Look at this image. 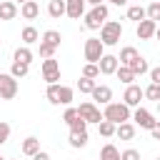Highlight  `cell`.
I'll list each match as a JSON object with an SVG mask.
<instances>
[{"label":"cell","instance_id":"bcb514c9","mask_svg":"<svg viewBox=\"0 0 160 160\" xmlns=\"http://www.w3.org/2000/svg\"><path fill=\"white\" fill-rule=\"evenodd\" d=\"M18 2H20V5H22V2H28V0H15V5H18Z\"/></svg>","mask_w":160,"mask_h":160},{"label":"cell","instance_id":"ffe728a7","mask_svg":"<svg viewBox=\"0 0 160 160\" xmlns=\"http://www.w3.org/2000/svg\"><path fill=\"white\" fill-rule=\"evenodd\" d=\"M128 68L135 72V78H138V75H145V72H150V65H148V60H145L142 55H138V58H135V60H132Z\"/></svg>","mask_w":160,"mask_h":160},{"label":"cell","instance_id":"f907efd6","mask_svg":"<svg viewBox=\"0 0 160 160\" xmlns=\"http://www.w3.org/2000/svg\"><path fill=\"white\" fill-rule=\"evenodd\" d=\"M0 42H2V40H0Z\"/></svg>","mask_w":160,"mask_h":160},{"label":"cell","instance_id":"277c9868","mask_svg":"<svg viewBox=\"0 0 160 160\" xmlns=\"http://www.w3.org/2000/svg\"><path fill=\"white\" fill-rule=\"evenodd\" d=\"M82 52H85V60H88V62H95V65H98L100 58L105 55V45L100 42V38H88Z\"/></svg>","mask_w":160,"mask_h":160},{"label":"cell","instance_id":"8992f818","mask_svg":"<svg viewBox=\"0 0 160 160\" xmlns=\"http://www.w3.org/2000/svg\"><path fill=\"white\" fill-rule=\"evenodd\" d=\"M78 115H80V118H82L88 125H90V122H95V125H98V122L102 120V112H100V108H98L95 102H80Z\"/></svg>","mask_w":160,"mask_h":160},{"label":"cell","instance_id":"7a4b0ae2","mask_svg":"<svg viewBox=\"0 0 160 160\" xmlns=\"http://www.w3.org/2000/svg\"><path fill=\"white\" fill-rule=\"evenodd\" d=\"M120 38H122V25H120L118 20H108V22L100 28V42H102L105 48L118 45Z\"/></svg>","mask_w":160,"mask_h":160},{"label":"cell","instance_id":"5b68a950","mask_svg":"<svg viewBox=\"0 0 160 160\" xmlns=\"http://www.w3.org/2000/svg\"><path fill=\"white\" fill-rule=\"evenodd\" d=\"M18 95V80L10 72H0V98L2 100H12Z\"/></svg>","mask_w":160,"mask_h":160},{"label":"cell","instance_id":"836d02e7","mask_svg":"<svg viewBox=\"0 0 160 160\" xmlns=\"http://www.w3.org/2000/svg\"><path fill=\"white\" fill-rule=\"evenodd\" d=\"M142 92H145V98H148V100H155V102H160V85L150 82V85H148Z\"/></svg>","mask_w":160,"mask_h":160},{"label":"cell","instance_id":"83f0119b","mask_svg":"<svg viewBox=\"0 0 160 160\" xmlns=\"http://www.w3.org/2000/svg\"><path fill=\"white\" fill-rule=\"evenodd\" d=\"M128 20L142 22V20H145V8H142V5H130V8H128Z\"/></svg>","mask_w":160,"mask_h":160},{"label":"cell","instance_id":"1f68e13d","mask_svg":"<svg viewBox=\"0 0 160 160\" xmlns=\"http://www.w3.org/2000/svg\"><path fill=\"white\" fill-rule=\"evenodd\" d=\"M82 78H90V80L100 78V68H98L95 62H85V68H82Z\"/></svg>","mask_w":160,"mask_h":160},{"label":"cell","instance_id":"d6a6232c","mask_svg":"<svg viewBox=\"0 0 160 160\" xmlns=\"http://www.w3.org/2000/svg\"><path fill=\"white\" fill-rule=\"evenodd\" d=\"M95 85H98V82L90 80V78H80V80H78V90H80V92H88V95L95 90Z\"/></svg>","mask_w":160,"mask_h":160},{"label":"cell","instance_id":"f6af8a7d","mask_svg":"<svg viewBox=\"0 0 160 160\" xmlns=\"http://www.w3.org/2000/svg\"><path fill=\"white\" fill-rule=\"evenodd\" d=\"M155 38H158V40H160V25H158V30H155Z\"/></svg>","mask_w":160,"mask_h":160},{"label":"cell","instance_id":"f546056e","mask_svg":"<svg viewBox=\"0 0 160 160\" xmlns=\"http://www.w3.org/2000/svg\"><path fill=\"white\" fill-rule=\"evenodd\" d=\"M115 128H118V125H112L110 120H100V122H98V132H100L102 138H112V135H115Z\"/></svg>","mask_w":160,"mask_h":160},{"label":"cell","instance_id":"7402d4cb","mask_svg":"<svg viewBox=\"0 0 160 160\" xmlns=\"http://www.w3.org/2000/svg\"><path fill=\"white\" fill-rule=\"evenodd\" d=\"M115 135H118L120 140H132V138H135V125H132V122H120V125L115 128Z\"/></svg>","mask_w":160,"mask_h":160},{"label":"cell","instance_id":"4dcf8cb0","mask_svg":"<svg viewBox=\"0 0 160 160\" xmlns=\"http://www.w3.org/2000/svg\"><path fill=\"white\" fill-rule=\"evenodd\" d=\"M145 18L152 20V22H160V2H150L145 8Z\"/></svg>","mask_w":160,"mask_h":160},{"label":"cell","instance_id":"52a82bcc","mask_svg":"<svg viewBox=\"0 0 160 160\" xmlns=\"http://www.w3.org/2000/svg\"><path fill=\"white\" fill-rule=\"evenodd\" d=\"M42 80H45L48 85H55V82L60 80V62H58V60H52V58L42 60Z\"/></svg>","mask_w":160,"mask_h":160},{"label":"cell","instance_id":"e575fe53","mask_svg":"<svg viewBox=\"0 0 160 160\" xmlns=\"http://www.w3.org/2000/svg\"><path fill=\"white\" fill-rule=\"evenodd\" d=\"M75 120H78V108H68V110H65V115H62V122L70 128Z\"/></svg>","mask_w":160,"mask_h":160},{"label":"cell","instance_id":"681fc988","mask_svg":"<svg viewBox=\"0 0 160 160\" xmlns=\"http://www.w3.org/2000/svg\"><path fill=\"white\" fill-rule=\"evenodd\" d=\"M0 160H5V158H2V155H0Z\"/></svg>","mask_w":160,"mask_h":160},{"label":"cell","instance_id":"6da1fadb","mask_svg":"<svg viewBox=\"0 0 160 160\" xmlns=\"http://www.w3.org/2000/svg\"><path fill=\"white\" fill-rule=\"evenodd\" d=\"M132 112L125 102H108L105 110H102V120H110L112 125H120V122H130Z\"/></svg>","mask_w":160,"mask_h":160},{"label":"cell","instance_id":"f35d334b","mask_svg":"<svg viewBox=\"0 0 160 160\" xmlns=\"http://www.w3.org/2000/svg\"><path fill=\"white\" fill-rule=\"evenodd\" d=\"M55 52H58L55 48H50V45H45V42H40V58H45V60H48V58H52Z\"/></svg>","mask_w":160,"mask_h":160},{"label":"cell","instance_id":"9a60e30c","mask_svg":"<svg viewBox=\"0 0 160 160\" xmlns=\"http://www.w3.org/2000/svg\"><path fill=\"white\" fill-rule=\"evenodd\" d=\"M40 42H45V45H50V48H60V42H62V35L58 32V30H45L42 32V38H40Z\"/></svg>","mask_w":160,"mask_h":160},{"label":"cell","instance_id":"3957f363","mask_svg":"<svg viewBox=\"0 0 160 160\" xmlns=\"http://www.w3.org/2000/svg\"><path fill=\"white\" fill-rule=\"evenodd\" d=\"M108 15H110V10H108L105 2L102 5H95L90 12H85V28L88 30H100L108 22Z\"/></svg>","mask_w":160,"mask_h":160},{"label":"cell","instance_id":"74e56055","mask_svg":"<svg viewBox=\"0 0 160 160\" xmlns=\"http://www.w3.org/2000/svg\"><path fill=\"white\" fill-rule=\"evenodd\" d=\"M8 138H10V125H8L5 120H0V145H5Z\"/></svg>","mask_w":160,"mask_h":160},{"label":"cell","instance_id":"ba28073f","mask_svg":"<svg viewBox=\"0 0 160 160\" xmlns=\"http://www.w3.org/2000/svg\"><path fill=\"white\" fill-rule=\"evenodd\" d=\"M145 98V92H142V88L140 85H128L125 88V92H122V102L128 105V108H140V100Z\"/></svg>","mask_w":160,"mask_h":160},{"label":"cell","instance_id":"603a6c76","mask_svg":"<svg viewBox=\"0 0 160 160\" xmlns=\"http://www.w3.org/2000/svg\"><path fill=\"white\" fill-rule=\"evenodd\" d=\"M22 152H25V155H30V158H32L35 152H40V140H38L35 135L25 138V140H22Z\"/></svg>","mask_w":160,"mask_h":160},{"label":"cell","instance_id":"c3c4849f","mask_svg":"<svg viewBox=\"0 0 160 160\" xmlns=\"http://www.w3.org/2000/svg\"><path fill=\"white\" fill-rule=\"evenodd\" d=\"M10 160H18V158H10Z\"/></svg>","mask_w":160,"mask_h":160},{"label":"cell","instance_id":"b9f144b4","mask_svg":"<svg viewBox=\"0 0 160 160\" xmlns=\"http://www.w3.org/2000/svg\"><path fill=\"white\" fill-rule=\"evenodd\" d=\"M32 160H50V155H48L45 150H40V152H35V155H32Z\"/></svg>","mask_w":160,"mask_h":160},{"label":"cell","instance_id":"2e32d148","mask_svg":"<svg viewBox=\"0 0 160 160\" xmlns=\"http://www.w3.org/2000/svg\"><path fill=\"white\" fill-rule=\"evenodd\" d=\"M18 15V5L12 0H2L0 2V20H12Z\"/></svg>","mask_w":160,"mask_h":160},{"label":"cell","instance_id":"e0dca14e","mask_svg":"<svg viewBox=\"0 0 160 160\" xmlns=\"http://www.w3.org/2000/svg\"><path fill=\"white\" fill-rule=\"evenodd\" d=\"M20 40H22V42L30 48L32 42H40V32H38L32 25H28V28H22V32H20Z\"/></svg>","mask_w":160,"mask_h":160},{"label":"cell","instance_id":"ac0fdd59","mask_svg":"<svg viewBox=\"0 0 160 160\" xmlns=\"http://www.w3.org/2000/svg\"><path fill=\"white\" fill-rule=\"evenodd\" d=\"M32 58H35V55H32V50H30L28 45H22V48H18V50H15L12 62H25V65H30V62H32Z\"/></svg>","mask_w":160,"mask_h":160},{"label":"cell","instance_id":"f1b7e54d","mask_svg":"<svg viewBox=\"0 0 160 160\" xmlns=\"http://www.w3.org/2000/svg\"><path fill=\"white\" fill-rule=\"evenodd\" d=\"M28 72H30V65H25V62H12V68H10V75H12L15 80L25 78Z\"/></svg>","mask_w":160,"mask_h":160},{"label":"cell","instance_id":"816d5d0a","mask_svg":"<svg viewBox=\"0 0 160 160\" xmlns=\"http://www.w3.org/2000/svg\"><path fill=\"white\" fill-rule=\"evenodd\" d=\"M0 2H2V0H0Z\"/></svg>","mask_w":160,"mask_h":160},{"label":"cell","instance_id":"44dd1931","mask_svg":"<svg viewBox=\"0 0 160 160\" xmlns=\"http://www.w3.org/2000/svg\"><path fill=\"white\" fill-rule=\"evenodd\" d=\"M75 98V90L68 85H58V105H70Z\"/></svg>","mask_w":160,"mask_h":160},{"label":"cell","instance_id":"8fae6325","mask_svg":"<svg viewBox=\"0 0 160 160\" xmlns=\"http://www.w3.org/2000/svg\"><path fill=\"white\" fill-rule=\"evenodd\" d=\"M85 0H65V15L72 20H80V15H85Z\"/></svg>","mask_w":160,"mask_h":160},{"label":"cell","instance_id":"9c48e42d","mask_svg":"<svg viewBox=\"0 0 160 160\" xmlns=\"http://www.w3.org/2000/svg\"><path fill=\"white\" fill-rule=\"evenodd\" d=\"M132 120H135V125H140L142 130H150L158 120L152 118V112L150 110H145V108H135V112H132Z\"/></svg>","mask_w":160,"mask_h":160},{"label":"cell","instance_id":"4316f807","mask_svg":"<svg viewBox=\"0 0 160 160\" xmlns=\"http://www.w3.org/2000/svg\"><path fill=\"white\" fill-rule=\"evenodd\" d=\"M68 142H70V148H85L88 145V130L85 132H70Z\"/></svg>","mask_w":160,"mask_h":160},{"label":"cell","instance_id":"d4e9b609","mask_svg":"<svg viewBox=\"0 0 160 160\" xmlns=\"http://www.w3.org/2000/svg\"><path fill=\"white\" fill-rule=\"evenodd\" d=\"M115 75H118V80L125 82V85H132V82H135V72H132L130 68H125V65H120V68L115 70Z\"/></svg>","mask_w":160,"mask_h":160},{"label":"cell","instance_id":"7bdbcfd3","mask_svg":"<svg viewBox=\"0 0 160 160\" xmlns=\"http://www.w3.org/2000/svg\"><path fill=\"white\" fill-rule=\"evenodd\" d=\"M108 2H112V5H118V8H122V5H128V0H108Z\"/></svg>","mask_w":160,"mask_h":160},{"label":"cell","instance_id":"60d3db41","mask_svg":"<svg viewBox=\"0 0 160 160\" xmlns=\"http://www.w3.org/2000/svg\"><path fill=\"white\" fill-rule=\"evenodd\" d=\"M150 135H152L155 140H160V122H155V125L150 128Z\"/></svg>","mask_w":160,"mask_h":160},{"label":"cell","instance_id":"7c38bea8","mask_svg":"<svg viewBox=\"0 0 160 160\" xmlns=\"http://www.w3.org/2000/svg\"><path fill=\"white\" fill-rule=\"evenodd\" d=\"M155 30H158V22H152V20H142V22H138V30H135V35L140 38V40H150V38H155Z\"/></svg>","mask_w":160,"mask_h":160},{"label":"cell","instance_id":"484cf974","mask_svg":"<svg viewBox=\"0 0 160 160\" xmlns=\"http://www.w3.org/2000/svg\"><path fill=\"white\" fill-rule=\"evenodd\" d=\"M100 160H120V150H118L112 142H108V145H102V150H100Z\"/></svg>","mask_w":160,"mask_h":160},{"label":"cell","instance_id":"d590c367","mask_svg":"<svg viewBox=\"0 0 160 160\" xmlns=\"http://www.w3.org/2000/svg\"><path fill=\"white\" fill-rule=\"evenodd\" d=\"M85 130H88V122H85V120L78 115V120L70 125V132H85Z\"/></svg>","mask_w":160,"mask_h":160},{"label":"cell","instance_id":"4fadbf2b","mask_svg":"<svg viewBox=\"0 0 160 160\" xmlns=\"http://www.w3.org/2000/svg\"><path fill=\"white\" fill-rule=\"evenodd\" d=\"M90 95H92V100H95V102H100V105L112 102V90H110L108 85H95V90H92Z\"/></svg>","mask_w":160,"mask_h":160},{"label":"cell","instance_id":"8d00e7d4","mask_svg":"<svg viewBox=\"0 0 160 160\" xmlns=\"http://www.w3.org/2000/svg\"><path fill=\"white\" fill-rule=\"evenodd\" d=\"M120 160H140V152L135 148H128V150L120 152Z\"/></svg>","mask_w":160,"mask_h":160},{"label":"cell","instance_id":"5bb4252c","mask_svg":"<svg viewBox=\"0 0 160 160\" xmlns=\"http://www.w3.org/2000/svg\"><path fill=\"white\" fill-rule=\"evenodd\" d=\"M20 15H22L25 20H35V18L40 15V5H38L35 0H28V2L20 5Z\"/></svg>","mask_w":160,"mask_h":160},{"label":"cell","instance_id":"ab89813d","mask_svg":"<svg viewBox=\"0 0 160 160\" xmlns=\"http://www.w3.org/2000/svg\"><path fill=\"white\" fill-rule=\"evenodd\" d=\"M150 80H152V82H155V85H160V65H158V68H152V70H150Z\"/></svg>","mask_w":160,"mask_h":160},{"label":"cell","instance_id":"ee69618b","mask_svg":"<svg viewBox=\"0 0 160 160\" xmlns=\"http://www.w3.org/2000/svg\"><path fill=\"white\" fill-rule=\"evenodd\" d=\"M85 2H90V5H92V8H95V5H102V2H105V0H85Z\"/></svg>","mask_w":160,"mask_h":160},{"label":"cell","instance_id":"30bf717a","mask_svg":"<svg viewBox=\"0 0 160 160\" xmlns=\"http://www.w3.org/2000/svg\"><path fill=\"white\" fill-rule=\"evenodd\" d=\"M98 68H100V75H115V70L120 68V62H118V55H110V52H105V55L100 58Z\"/></svg>","mask_w":160,"mask_h":160},{"label":"cell","instance_id":"cb8c5ba5","mask_svg":"<svg viewBox=\"0 0 160 160\" xmlns=\"http://www.w3.org/2000/svg\"><path fill=\"white\" fill-rule=\"evenodd\" d=\"M48 15L50 18H62L65 15V0H50L48 2Z\"/></svg>","mask_w":160,"mask_h":160},{"label":"cell","instance_id":"d6986e66","mask_svg":"<svg viewBox=\"0 0 160 160\" xmlns=\"http://www.w3.org/2000/svg\"><path fill=\"white\" fill-rule=\"evenodd\" d=\"M138 55H140V52H138V50H135L132 45H128V48H122V50H120V55H118V62L128 68V65H130V62H132V60H135Z\"/></svg>","mask_w":160,"mask_h":160},{"label":"cell","instance_id":"7dc6e473","mask_svg":"<svg viewBox=\"0 0 160 160\" xmlns=\"http://www.w3.org/2000/svg\"><path fill=\"white\" fill-rule=\"evenodd\" d=\"M158 112H160V102H158Z\"/></svg>","mask_w":160,"mask_h":160}]
</instances>
